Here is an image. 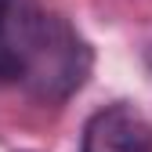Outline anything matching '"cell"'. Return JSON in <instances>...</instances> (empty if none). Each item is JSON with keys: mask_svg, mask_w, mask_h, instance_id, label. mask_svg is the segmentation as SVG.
<instances>
[{"mask_svg": "<svg viewBox=\"0 0 152 152\" xmlns=\"http://www.w3.org/2000/svg\"><path fill=\"white\" fill-rule=\"evenodd\" d=\"M91 47L44 0H0V76L44 102H65L91 76Z\"/></svg>", "mask_w": 152, "mask_h": 152, "instance_id": "1", "label": "cell"}, {"mask_svg": "<svg viewBox=\"0 0 152 152\" xmlns=\"http://www.w3.org/2000/svg\"><path fill=\"white\" fill-rule=\"evenodd\" d=\"M148 62H152V47H148Z\"/></svg>", "mask_w": 152, "mask_h": 152, "instance_id": "3", "label": "cell"}, {"mask_svg": "<svg viewBox=\"0 0 152 152\" xmlns=\"http://www.w3.org/2000/svg\"><path fill=\"white\" fill-rule=\"evenodd\" d=\"M80 152H152V123L127 102L105 105L87 120Z\"/></svg>", "mask_w": 152, "mask_h": 152, "instance_id": "2", "label": "cell"}]
</instances>
